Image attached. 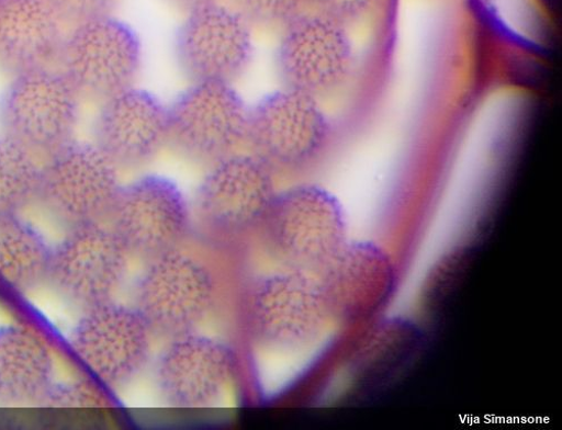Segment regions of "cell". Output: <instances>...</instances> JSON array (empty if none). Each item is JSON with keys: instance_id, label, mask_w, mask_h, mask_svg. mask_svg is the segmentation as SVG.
Here are the masks:
<instances>
[{"instance_id": "6da1fadb", "label": "cell", "mask_w": 562, "mask_h": 430, "mask_svg": "<svg viewBox=\"0 0 562 430\" xmlns=\"http://www.w3.org/2000/svg\"><path fill=\"white\" fill-rule=\"evenodd\" d=\"M260 227L270 250L281 261L317 278L347 245L340 202L314 184L277 193Z\"/></svg>"}, {"instance_id": "7a4b0ae2", "label": "cell", "mask_w": 562, "mask_h": 430, "mask_svg": "<svg viewBox=\"0 0 562 430\" xmlns=\"http://www.w3.org/2000/svg\"><path fill=\"white\" fill-rule=\"evenodd\" d=\"M143 44L127 23L105 15L68 27L57 68L82 100L101 103L134 86Z\"/></svg>"}, {"instance_id": "3957f363", "label": "cell", "mask_w": 562, "mask_h": 430, "mask_svg": "<svg viewBox=\"0 0 562 430\" xmlns=\"http://www.w3.org/2000/svg\"><path fill=\"white\" fill-rule=\"evenodd\" d=\"M81 102L57 67L16 73L3 100L4 133L44 159L76 138Z\"/></svg>"}, {"instance_id": "277c9868", "label": "cell", "mask_w": 562, "mask_h": 430, "mask_svg": "<svg viewBox=\"0 0 562 430\" xmlns=\"http://www.w3.org/2000/svg\"><path fill=\"white\" fill-rule=\"evenodd\" d=\"M215 301L211 271L181 249L147 261L134 288V307L156 336L175 339L198 331Z\"/></svg>"}, {"instance_id": "5b68a950", "label": "cell", "mask_w": 562, "mask_h": 430, "mask_svg": "<svg viewBox=\"0 0 562 430\" xmlns=\"http://www.w3.org/2000/svg\"><path fill=\"white\" fill-rule=\"evenodd\" d=\"M119 169L95 143L75 138L42 159L38 199L75 226L103 223L122 188Z\"/></svg>"}, {"instance_id": "8992f818", "label": "cell", "mask_w": 562, "mask_h": 430, "mask_svg": "<svg viewBox=\"0 0 562 430\" xmlns=\"http://www.w3.org/2000/svg\"><path fill=\"white\" fill-rule=\"evenodd\" d=\"M314 95L285 87L249 111L247 140L252 155L272 169H299L316 160L331 124Z\"/></svg>"}, {"instance_id": "52a82bcc", "label": "cell", "mask_w": 562, "mask_h": 430, "mask_svg": "<svg viewBox=\"0 0 562 430\" xmlns=\"http://www.w3.org/2000/svg\"><path fill=\"white\" fill-rule=\"evenodd\" d=\"M109 220L131 256L149 261L181 249L193 217L181 189L150 174L122 185Z\"/></svg>"}, {"instance_id": "ba28073f", "label": "cell", "mask_w": 562, "mask_h": 430, "mask_svg": "<svg viewBox=\"0 0 562 430\" xmlns=\"http://www.w3.org/2000/svg\"><path fill=\"white\" fill-rule=\"evenodd\" d=\"M327 310L318 278L290 269L267 274L252 286L248 324L262 347L294 349L313 342L321 333Z\"/></svg>"}, {"instance_id": "9c48e42d", "label": "cell", "mask_w": 562, "mask_h": 430, "mask_svg": "<svg viewBox=\"0 0 562 430\" xmlns=\"http://www.w3.org/2000/svg\"><path fill=\"white\" fill-rule=\"evenodd\" d=\"M249 111L232 82L193 81L169 108L170 140L187 154L217 161L246 143Z\"/></svg>"}, {"instance_id": "30bf717a", "label": "cell", "mask_w": 562, "mask_h": 430, "mask_svg": "<svg viewBox=\"0 0 562 430\" xmlns=\"http://www.w3.org/2000/svg\"><path fill=\"white\" fill-rule=\"evenodd\" d=\"M278 67L288 88L318 99L348 81L355 54L347 26L308 10L284 26Z\"/></svg>"}, {"instance_id": "8fae6325", "label": "cell", "mask_w": 562, "mask_h": 430, "mask_svg": "<svg viewBox=\"0 0 562 430\" xmlns=\"http://www.w3.org/2000/svg\"><path fill=\"white\" fill-rule=\"evenodd\" d=\"M251 23L222 2L189 11L177 35V55L193 81L232 82L249 67L254 56Z\"/></svg>"}, {"instance_id": "7c38bea8", "label": "cell", "mask_w": 562, "mask_h": 430, "mask_svg": "<svg viewBox=\"0 0 562 430\" xmlns=\"http://www.w3.org/2000/svg\"><path fill=\"white\" fill-rule=\"evenodd\" d=\"M277 193L273 169L236 152L215 161L202 180L195 211L211 228L239 234L261 226Z\"/></svg>"}, {"instance_id": "4fadbf2b", "label": "cell", "mask_w": 562, "mask_h": 430, "mask_svg": "<svg viewBox=\"0 0 562 430\" xmlns=\"http://www.w3.org/2000/svg\"><path fill=\"white\" fill-rule=\"evenodd\" d=\"M155 337L134 306L112 301L90 308L76 330L74 346L93 373L119 385L149 365Z\"/></svg>"}, {"instance_id": "5bb4252c", "label": "cell", "mask_w": 562, "mask_h": 430, "mask_svg": "<svg viewBox=\"0 0 562 430\" xmlns=\"http://www.w3.org/2000/svg\"><path fill=\"white\" fill-rule=\"evenodd\" d=\"M237 370L227 344L193 331L170 340L157 360L156 380L173 406L202 408L223 396Z\"/></svg>"}, {"instance_id": "9a60e30c", "label": "cell", "mask_w": 562, "mask_h": 430, "mask_svg": "<svg viewBox=\"0 0 562 430\" xmlns=\"http://www.w3.org/2000/svg\"><path fill=\"white\" fill-rule=\"evenodd\" d=\"M130 256L111 226L79 225L54 259V271L65 290L91 308L113 301L126 280Z\"/></svg>"}, {"instance_id": "2e32d148", "label": "cell", "mask_w": 562, "mask_h": 430, "mask_svg": "<svg viewBox=\"0 0 562 430\" xmlns=\"http://www.w3.org/2000/svg\"><path fill=\"white\" fill-rule=\"evenodd\" d=\"M170 140L169 108L134 86L102 102L95 145L119 167L153 159Z\"/></svg>"}, {"instance_id": "e0dca14e", "label": "cell", "mask_w": 562, "mask_h": 430, "mask_svg": "<svg viewBox=\"0 0 562 430\" xmlns=\"http://www.w3.org/2000/svg\"><path fill=\"white\" fill-rule=\"evenodd\" d=\"M330 316L358 320L376 313L394 290L395 273L387 256L369 244L346 245L318 275Z\"/></svg>"}, {"instance_id": "ac0fdd59", "label": "cell", "mask_w": 562, "mask_h": 430, "mask_svg": "<svg viewBox=\"0 0 562 430\" xmlns=\"http://www.w3.org/2000/svg\"><path fill=\"white\" fill-rule=\"evenodd\" d=\"M68 27L49 0H0V65L13 75L56 67Z\"/></svg>"}, {"instance_id": "d6986e66", "label": "cell", "mask_w": 562, "mask_h": 430, "mask_svg": "<svg viewBox=\"0 0 562 430\" xmlns=\"http://www.w3.org/2000/svg\"><path fill=\"white\" fill-rule=\"evenodd\" d=\"M49 373V359L32 338L19 331L0 337V395L33 397L46 385Z\"/></svg>"}, {"instance_id": "ffe728a7", "label": "cell", "mask_w": 562, "mask_h": 430, "mask_svg": "<svg viewBox=\"0 0 562 430\" xmlns=\"http://www.w3.org/2000/svg\"><path fill=\"white\" fill-rule=\"evenodd\" d=\"M42 159L0 134V217L13 216L38 199Z\"/></svg>"}, {"instance_id": "44dd1931", "label": "cell", "mask_w": 562, "mask_h": 430, "mask_svg": "<svg viewBox=\"0 0 562 430\" xmlns=\"http://www.w3.org/2000/svg\"><path fill=\"white\" fill-rule=\"evenodd\" d=\"M46 252L40 236L16 215L0 217V273L18 284L43 271Z\"/></svg>"}, {"instance_id": "7402d4cb", "label": "cell", "mask_w": 562, "mask_h": 430, "mask_svg": "<svg viewBox=\"0 0 562 430\" xmlns=\"http://www.w3.org/2000/svg\"><path fill=\"white\" fill-rule=\"evenodd\" d=\"M417 344V331L406 322H385L374 331L360 358L362 369L369 374L386 372L408 357Z\"/></svg>"}, {"instance_id": "603a6c76", "label": "cell", "mask_w": 562, "mask_h": 430, "mask_svg": "<svg viewBox=\"0 0 562 430\" xmlns=\"http://www.w3.org/2000/svg\"><path fill=\"white\" fill-rule=\"evenodd\" d=\"M236 9L252 24L283 25L311 10V0H234Z\"/></svg>"}, {"instance_id": "cb8c5ba5", "label": "cell", "mask_w": 562, "mask_h": 430, "mask_svg": "<svg viewBox=\"0 0 562 430\" xmlns=\"http://www.w3.org/2000/svg\"><path fill=\"white\" fill-rule=\"evenodd\" d=\"M380 2L381 0H311V9L348 26L366 18Z\"/></svg>"}, {"instance_id": "d4e9b609", "label": "cell", "mask_w": 562, "mask_h": 430, "mask_svg": "<svg viewBox=\"0 0 562 430\" xmlns=\"http://www.w3.org/2000/svg\"><path fill=\"white\" fill-rule=\"evenodd\" d=\"M64 22L71 26L74 24L112 15V11L119 0H49Z\"/></svg>"}, {"instance_id": "484cf974", "label": "cell", "mask_w": 562, "mask_h": 430, "mask_svg": "<svg viewBox=\"0 0 562 430\" xmlns=\"http://www.w3.org/2000/svg\"><path fill=\"white\" fill-rule=\"evenodd\" d=\"M468 251H458L443 260L439 268L435 271L429 285V298L432 302H440L449 297L451 291L458 283V279L467 269L470 257Z\"/></svg>"}, {"instance_id": "4316f807", "label": "cell", "mask_w": 562, "mask_h": 430, "mask_svg": "<svg viewBox=\"0 0 562 430\" xmlns=\"http://www.w3.org/2000/svg\"><path fill=\"white\" fill-rule=\"evenodd\" d=\"M172 2L184 8L187 11H191L203 5L221 2V0H172Z\"/></svg>"}]
</instances>
